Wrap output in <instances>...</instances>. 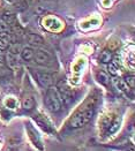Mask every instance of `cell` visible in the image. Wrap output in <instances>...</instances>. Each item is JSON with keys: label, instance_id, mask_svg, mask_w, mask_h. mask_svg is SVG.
I'll return each instance as SVG.
<instances>
[{"label": "cell", "instance_id": "obj_6", "mask_svg": "<svg viewBox=\"0 0 135 151\" xmlns=\"http://www.w3.org/2000/svg\"><path fill=\"white\" fill-rule=\"evenodd\" d=\"M35 121H36L37 125L40 127L46 134L53 136V134L56 133V129H54V126H53L52 121L50 120L49 116H48L46 114L39 112L37 115H35Z\"/></svg>", "mask_w": 135, "mask_h": 151}, {"label": "cell", "instance_id": "obj_19", "mask_svg": "<svg viewBox=\"0 0 135 151\" xmlns=\"http://www.w3.org/2000/svg\"><path fill=\"white\" fill-rule=\"evenodd\" d=\"M109 72H110L112 75H118L119 74V65L117 63H112L110 61V65H109Z\"/></svg>", "mask_w": 135, "mask_h": 151}, {"label": "cell", "instance_id": "obj_24", "mask_svg": "<svg viewBox=\"0 0 135 151\" xmlns=\"http://www.w3.org/2000/svg\"><path fill=\"white\" fill-rule=\"evenodd\" d=\"M8 2H11V4H15V2H17L19 0H7Z\"/></svg>", "mask_w": 135, "mask_h": 151}, {"label": "cell", "instance_id": "obj_15", "mask_svg": "<svg viewBox=\"0 0 135 151\" xmlns=\"http://www.w3.org/2000/svg\"><path fill=\"white\" fill-rule=\"evenodd\" d=\"M35 105H36V101H35V98L31 95H27V96L23 97V99H22V107L25 110L30 111V110H32L35 107Z\"/></svg>", "mask_w": 135, "mask_h": 151}, {"label": "cell", "instance_id": "obj_13", "mask_svg": "<svg viewBox=\"0 0 135 151\" xmlns=\"http://www.w3.org/2000/svg\"><path fill=\"white\" fill-rule=\"evenodd\" d=\"M34 75H35V78L38 82V84L43 88H48L52 83V75L49 72H42L40 70V72H36Z\"/></svg>", "mask_w": 135, "mask_h": 151}, {"label": "cell", "instance_id": "obj_1", "mask_svg": "<svg viewBox=\"0 0 135 151\" xmlns=\"http://www.w3.org/2000/svg\"><path fill=\"white\" fill-rule=\"evenodd\" d=\"M99 101V96L95 92L94 95L89 96L86 101H83L72 114V116L69 118L68 120V125L71 128H81L84 125H87L92 115L95 113L96 109H97V105H98Z\"/></svg>", "mask_w": 135, "mask_h": 151}, {"label": "cell", "instance_id": "obj_7", "mask_svg": "<svg viewBox=\"0 0 135 151\" xmlns=\"http://www.w3.org/2000/svg\"><path fill=\"white\" fill-rule=\"evenodd\" d=\"M42 24L50 31H60L64 28V23H62L61 20L58 19L57 16H53V15L45 16L42 21Z\"/></svg>", "mask_w": 135, "mask_h": 151}, {"label": "cell", "instance_id": "obj_18", "mask_svg": "<svg viewBox=\"0 0 135 151\" xmlns=\"http://www.w3.org/2000/svg\"><path fill=\"white\" fill-rule=\"evenodd\" d=\"M99 60L103 63H109L112 60V52L111 50H104L99 54Z\"/></svg>", "mask_w": 135, "mask_h": 151}, {"label": "cell", "instance_id": "obj_2", "mask_svg": "<svg viewBox=\"0 0 135 151\" xmlns=\"http://www.w3.org/2000/svg\"><path fill=\"white\" fill-rule=\"evenodd\" d=\"M121 124H123V119L120 115L114 112L106 111L99 116V134L105 137H112L119 132V129L121 128Z\"/></svg>", "mask_w": 135, "mask_h": 151}, {"label": "cell", "instance_id": "obj_3", "mask_svg": "<svg viewBox=\"0 0 135 151\" xmlns=\"http://www.w3.org/2000/svg\"><path fill=\"white\" fill-rule=\"evenodd\" d=\"M44 104H45V107L51 112H58L61 109V101L57 88L51 87L50 89H48V92L44 98Z\"/></svg>", "mask_w": 135, "mask_h": 151}, {"label": "cell", "instance_id": "obj_20", "mask_svg": "<svg viewBox=\"0 0 135 151\" xmlns=\"http://www.w3.org/2000/svg\"><path fill=\"white\" fill-rule=\"evenodd\" d=\"M131 88L134 89V84H135V81H134V75L131 74V75H126L125 76V80H123Z\"/></svg>", "mask_w": 135, "mask_h": 151}, {"label": "cell", "instance_id": "obj_17", "mask_svg": "<svg viewBox=\"0 0 135 151\" xmlns=\"http://www.w3.org/2000/svg\"><path fill=\"white\" fill-rule=\"evenodd\" d=\"M4 106L7 109V110H15L16 107H17V105H19V101L17 99L15 98V97H13V96H7L5 99H4Z\"/></svg>", "mask_w": 135, "mask_h": 151}, {"label": "cell", "instance_id": "obj_5", "mask_svg": "<svg viewBox=\"0 0 135 151\" xmlns=\"http://www.w3.org/2000/svg\"><path fill=\"white\" fill-rule=\"evenodd\" d=\"M37 65L43 66V67H48L51 68L54 66V60L53 57L50 54L48 51L43 50V49H37L34 53V59H32Z\"/></svg>", "mask_w": 135, "mask_h": 151}, {"label": "cell", "instance_id": "obj_8", "mask_svg": "<svg viewBox=\"0 0 135 151\" xmlns=\"http://www.w3.org/2000/svg\"><path fill=\"white\" fill-rule=\"evenodd\" d=\"M121 60L123 63L131 70H134L135 66V58H134V45H129L127 47H125V50L123 51L121 54Z\"/></svg>", "mask_w": 135, "mask_h": 151}, {"label": "cell", "instance_id": "obj_12", "mask_svg": "<svg viewBox=\"0 0 135 151\" xmlns=\"http://www.w3.org/2000/svg\"><path fill=\"white\" fill-rule=\"evenodd\" d=\"M112 83H113V86L119 90V92L125 93L127 96H131V98L134 97V95H133V88H131L123 80H121V78H113L112 80Z\"/></svg>", "mask_w": 135, "mask_h": 151}, {"label": "cell", "instance_id": "obj_9", "mask_svg": "<svg viewBox=\"0 0 135 151\" xmlns=\"http://www.w3.org/2000/svg\"><path fill=\"white\" fill-rule=\"evenodd\" d=\"M58 90V93H59V97H60V101L61 103H64L65 105H69L74 99V91L69 88L68 86L60 83V86L57 88Z\"/></svg>", "mask_w": 135, "mask_h": 151}, {"label": "cell", "instance_id": "obj_22", "mask_svg": "<svg viewBox=\"0 0 135 151\" xmlns=\"http://www.w3.org/2000/svg\"><path fill=\"white\" fill-rule=\"evenodd\" d=\"M102 5H103L104 7H111L112 0H102Z\"/></svg>", "mask_w": 135, "mask_h": 151}, {"label": "cell", "instance_id": "obj_11", "mask_svg": "<svg viewBox=\"0 0 135 151\" xmlns=\"http://www.w3.org/2000/svg\"><path fill=\"white\" fill-rule=\"evenodd\" d=\"M100 23H102V19L99 17V15L95 14V15H92V16L86 19L84 21H82V22L80 23V28H81L82 30H90V29L97 28Z\"/></svg>", "mask_w": 135, "mask_h": 151}, {"label": "cell", "instance_id": "obj_4", "mask_svg": "<svg viewBox=\"0 0 135 151\" xmlns=\"http://www.w3.org/2000/svg\"><path fill=\"white\" fill-rule=\"evenodd\" d=\"M87 66V58L84 55H80L75 59V61L72 63V80L71 83L76 86L80 83L82 73Z\"/></svg>", "mask_w": 135, "mask_h": 151}, {"label": "cell", "instance_id": "obj_21", "mask_svg": "<svg viewBox=\"0 0 135 151\" xmlns=\"http://www.w3.org/2000/svg\"><path fill=\"white\" fill-rule=\"evenodd\" d=\"M9 32V25L5 22H0V34Z\"/></svg>", "mask_w": 135, "mask_h": 151}, {"label": "cell", "instance_id": "obj_14", "mask_svg": "<svg viewBox=\"0 0 135 151\" xmlns=\"http://www.w3.org/2000/svg\"><path fill=\"white\" fill-rule=\"evenodd\" d=\"M95 78H96V81L98 83H100V86H103V87H108L109 83H110V77H109V75L104 70H102V69H97L95 72Z\"/></svg>", "mask_w": 135, "mask_h": 151}, {"label": "cell", "instance_id": "obj_16", "mask_svg": "<svg viewBox=\"0 0 135 151\" xmlns=\"http://www.w3.org/2000/svg\"><path fill=\"white\" fill-rule=\"evenodd\" d=\"M34 53H35V50L32 47H30V46H27L20 52L22 60H25L27 63H29V61H31L34 59Z\"/></svg>", "mask_w": 135, "mask_h": 151}, {"label": "cell", "instance_id": "obj_23", "mask_svg": "<svg viewBox=\"0 0 135 151\" xmlns=\"http://www.w3.org/2000/svg\"><path fill=\"white\" fill-rule=\"evenodd\" d=\"M81 50L83 51V52H84V53H91V51H92V49H91V47H90V46H87V45H83V46H82V49H81Z\"/></svg>", "mask_w": 135, "mask_h": 151}, {"label": "cell", "instance_id": "obj_10", "mask_svg": "<svg viewBox=\"0 0 135 151\" xmlns=\"http://www.w3.org/2000/svg\"><path fill=\"white\" fill-rule=\"evenodd\" d=\"M25 129H27L28 136H29V139H31L32 144L36 147L37 149L43 150V149H44V145H43V141H42V137H40L39 133H38L31 125H28V126L25 127Z\"/></svg>", "mask_w": 135, "mask_h": 151}]
</instances>
